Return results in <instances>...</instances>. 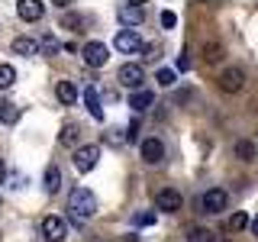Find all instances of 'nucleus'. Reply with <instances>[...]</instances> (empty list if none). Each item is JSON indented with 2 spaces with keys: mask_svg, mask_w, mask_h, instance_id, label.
Returning <instances> with one entry per match:
<instances>
[{
  "mask_svg": "<svg viewBox=\"0 0 258 242\" xmlns=\"http://www.w3.org/2000/svg\"><path fill=\"white\" fill-rule=\"evenodd\" d=\"M113 45H116L123 55H129V52H139V48H142V39H139L136 29H119L116 39H113Z\"/></svg>",
  "mask_w": 258,
  "mask_h": 242,
  "instance_id": "nucleus-10",
  "label": "nucleus"
},
{
  "mask_svg": "<svg viewBox=\"0 0 258 242\" xmlns=\"http://www.w3.org/2000/svg\"><path fill=\"white\" fill-rule=\"evenodd\" d=\"M232 152H236L239 161H255V158H258V145H255L252 139H236Z\"/></svg>",
  "mask_w": 258,
  "mask_h": 242,
  "instance_id": "nucleus-17",
  "label": "nucleus"
},
{
  "mask_svg": "<svg viewBox=\"0 0 258 242\" xmlns=\"http://www.w3.org/2000/svg\"><path fill=\"white\" fill-rule=\"evenodd\" d=\"M16 13H20V20H26V23H36V20H42L45 7L39 4V0H20V4H16Z\"/></svg>",
  "mask_w": 258,
  "mask_h": 242,
  "instance_id": "nucleus-12",
  "label": "nucleus"
},
{
  "mask_svg": "<svg viewBox=\"0 0 258 242\" xmlns=\"http://www.w3.org/2000/svg\"><path fill=\"white\" fill-rule=\"evenodd\" d=\"M216 242H232V239H216Z\"/></svg>",
  "mask_w": 258,
  "mask_h": 242,
  "instance_id": "nucleus-35",
  "label": "nucleus"
},
{
  "mask_svg": "<svg viewBox=\"0 0 258 242\" xmlns=\"http://www.w3.org/2000/svg\"><path fill=\"white\" fill-rule=\"evenodd\" d=\"M119 20H123L126 26H139L145 20V7L142 4H123L119 7Z\"/></svg>",
  "mask_w": 258,
  "mask_h": 242,
  "instance_id": "nucleus-13",
  "label": "nucleus"
},
{
  "mask_svg": "<svg viewBox=\"0 0 258 242\" xmlns=\"http://www.w3.org/2000/svg\"><path fill=\"white\" fill-rule=\"evenodd\" d=\"M39 48H42V52H48V55H55V52H58V42H55L52 36H42V42H39Z\"/></svg>",
  "mask_w": 258,
  "mask_h": 242,
  "instance_id": "nucleus-27",
  "label": "nucleus"
},
{
  "mask_svg": "<svg viewBox=\"0 0 258 242\" xmlns=\"http://www.w3.org/2000/svg\"><path fill=\"white\" fill-rule=\"evenodd\" d=\"M64 236H68V223L61 220V216H52L48 213L42 220V239L45 242H61Z\"/></svg>",
  "mask_w": 258,
  "mask_h": 242,
  "instance_id": "nucleus-9",
  "label": "nucleus"
},
{
  "mask_svg": "<svg viewBox=\"0 0 258 242\" xmlns=\"http://www.w3.org/2000/svg\"><path fill=\"white\" fill-rule=\"evenodd\" d=\"M190 100V91H177L174 94V103H187Z\"/></svg>",
  "mask_w": 258,
  "mask_h": 242,
  "instance_id": "nucleus-32",
  "label": "nucleus"
},
{
  "mask_svg": "<svg viewBox=\"0 0 258 242\" xmlns=\"http://www.w3.org/2000/svg\"><path fill=\"white\" fill-rule=\"evenodd\" d=\"M45 191L48 194H58L61 191V168L58 165H48L45 168Z\"/></svg>",
  "mask_w": 258,
  "mask_h": 242,
  "instance_id": "nucleus-20",
  "label": "nucleus"
},
{
  "mask_svg": "<svg viewBox=\"0 0 258 242\" xmlns=\"http://www.w3.org/2000/svg\"><path fill=\"white\" fill-rule=\"evenodd\" d=\"M58 142L64 145V149H78L81 145V126L78 123H64L61 133H58Z\"/></svg>",
  "mask_w": 258,
  "mask_h": 242,
  "instance_id": "nucleus-16",
  "label": "nucleus"
},
{
  "mask_svg": "<svg viewBox=\"0 0 258 242\" xmlns=\"http://www.w3.org/2000/svg\"><path fill=\"white\" fill-rule=\"evenodd\" d=\"M84 103H87V110H91V116H94V119H103L100 94H97V87H94V84H87V87H84Z\"/></svg>",
  "mask_w": 258,
  "mask_h": 242,
  "instance_id": "nucleus-19",
  "label": "nucleus"
},
{
  "mask_svg": "<svg viewBox=\"0 0 258 242\" xmlns=\"http://www.w3.org/2000/svg\"><path fill=\"white\" fill-rule=\"evenodd\" d=\"M4 177H7V165H4V158H0V184H4Z\"/></svg>",
  "mask_w": 258,
  "mask_h": 242,
  "instance_id": "nucleus-34",
  "label": "nucleus"
},
{
  "mask_svg": "<svg viewBox=\"0 0 258 242\" xmlns=\"http://www.w3.org/2000/svg\"><path fill=\"white\" fill-rule=\"evenodd\" d=\"M97 158H100V145H94V142L78 145L75 155H71V161H75V168H78V174L94 171V168H97Z\"/></svg>",
  "mask_w": 258,
  "mask_h": 242,
  "instance_id": "nucleus-4",
  "label": "nucleus"
},
{
  "mask_svg": "<svg viewBox=\"0 0 258 242\" xmlns=\"http://www.w3.org/2000/svg\"><path fill=\"white\" fill-rule=\"evenodd\" d=\"M116 78H119V84H123V87H129V91H142L145 68H142V65H136V62H126V65H119Z\"/></svg>",
  "mask_w": 258,
  "mask_h": 242,
  "instance_id": "nucleus-6",
  "label": "nucleus"
},
{
  "mask_svg": "<svg viewBox=\"0 0 258 242\" xmlns=\"http://www.w3.org/2000/svg\"><path fill=\"white\" fill-rule=\"evenodd\" d=\"M129 107H133L136 113H145L149 107H155V94L145 91V87H142V91H133V94H129Z\"/></svg>",
  "mask_w": 258,
  "mask_h": 242,
  "instance_id": "nucleus-14",
  "label": "nucleus"
},
{
  "mask_svg": "<svg viewBox=\"0 0 258 242\" xmlns=\"http://www.w3.org/2000/svg\"><path fill=\"white\" fill-rule=\"evenodd\" d=\"M123 136H126V142H136V139H139V126H136V123H129V126L123 129Z\"/></svg>",
  "mask_w": 258,
  "mask_h": 242,
  "instance_id": "nucleus-29",
  "label": "nucleus"
},
{
  "mask_svg": "<svg viewBox=\"0 0 258 242\" xmlns=\"http://www.w3.org/2000/svg\"><path fill=\"white\" fill-rule=\"evenodd\" d=\"M155 81H158L161 87H174V81H177V75H174L171 68H161L158 75H155Z\"/></svg>",
  "mask_w": 258,
  "mask_h": 242,
  "instance_id": "nucleus-25",
  "label": "nucleus"
},
{
  "mask_svg": "<svg viewBox=\"0 0 258 242\" xmlns=\"http://www.w3.org/2000/svg\"><path fill=\"white\" fill-rule=\"evenodd\" d=\"M139 155L145 165H161L165 161V142L158 139V136H145L139 142Z\"/></svg>",
  "mask_w": 258,
  "mask_h": 242,
  "instance_id": "nucleus-7",
  "label": "nucleus"
},
{
  "mask_svg": "<svg viewBox=\"0 0 258 242\" xmlns=\"http://www.w3.org/2000/svg\"><path fill=\"white\" fill-rule=\"evenodd\" d=\"M155 207L165 210V213H177V210L184 207V197L177 188H158L155 191Z\"/></svg>",
  "mask_w": 258,
  "mask_h": 242,
  "instance_id": "nucleus-8",
  "label": "nucleus"
},
{
  "mask_svg": "<svg viewBox=\"0 0 258 242\" xmlns=\"http://www.w3.org/2000/svg\"><path fill=\"white\" fill-rule=\"evenodd\" d=\"M13 81H16V68H13V65H7V62H0V91L13 87Z\"/></svg>",
  "mask_w": 258,
  "mask_h": 242,
  "instance_id": "nucleus-22",
  "label": "nucleus"
},
{
  "mask_svg": "<svg viewBox=\"0 0 258 242\" xmlns=\"http://www.w3.org/2000/svg\"><path fill=\"white\" fill-rule=\"evenodd\" d=\"M68 210H71V220L81 226L84 220H91L97 213V194L91 188H75L68 194Z\"/></svg>",
  "mask_w": 258,
  "mask_h": 242,
  "instance_id": "nucleus-1",
  "label": "nucleus"
},
{
  "mask_svg": "<svg viewBox=\"0 0 258 242\" xmlns=\"http://www.w3.org/2000/svg\"><path fill=\"white\" fill-rule=\"evenodd\" d=\"M226 207H229V194H226L223 188H210V191L200 194V213L216 216V213H223Z\"/></svg>",
  "mask_w": 258,
  "mask_h": 242,
  "instance_id": "nucleus-3",
  "label": "nucleus"
},
{
  "mask_svg": "<svg viewBox=\"0 0 258 242\" xmlns=\"http://www.w3.org/2000/svg\"><path fill=\"white\" fill-rule=\"evenodd\" d=\"M248 229H252V236H258V216H255L252 223H248Z\"/></svg>",
  "mask_w": 258,
  "mask_h": 242,
  "instance_id": "nucleus-33",
  "label": "nucleus"
},
{
  "mask_svg": "<svg viewBox=\"0 0 258 242\" xmlns=\"http://www.w3.org/2000/svg\"><path fill=\"white\" fill-rule=\"evenodd\" d=\"M81 58H84L87 68H103L110 62V48L100 39H91V42H84V48H81Z\"/></svg>",
  "mask_w": 258,
  "mask_h": 242,
  "instance_id": "nucleus-2",
  "label": "nucleus"
},
{
  "mask_svg": "<svg viewBox=\"0 0 258 242\" xmlns=\"http://www.w3.org/2000/svg\"><path fill=\"white\" fill-rule=\"evenodd\" d=\"M161 26H165V29H174L177 26V16L171 10H165V13H161Z\"/></svg>",
  "mask_w": 258,
  "mask_h": 242,
  "instance_id": "nucleus-28",
  "label": "nucleus"
},
{
  "mask_svg": "<svg viewBox=\"0 0 258 242\" xmlns=\"http://www.w3.org/2000/svg\"><path fill=\"white\" fill-rule=\"evenodd\" d=\"M187 242H216V239H213L210 229H204V226H194V229L187 232Z\"/></svg>",
  "mask_w": 258,
  "mask_h": 242,
  "instance_id": "nucleus-23",
  "label": "nucleus"
},
{
  "mask_svg": "<svg viewBox=\"0 0 258 242\" xmlns=\"http://www.w3.org/2000/svg\"><path fill=\"white\" fill-rule=\"evenodd\" d=\"M55 97H58L64 107L78 103V84H75V81H58V84H55Z\"/></svg>",
  "mask_w": 258,
  "mask_h": 242,
  "instance_id": "nucleus-15",
  "label": "nucleus"
},
{
  "mask_svg": "<svg viewBox=\"0 0 258 242\" xmlns=\"http://www.w3.org/2000/svg\"><path fill=\"white\" fill-rule=\"evenodd\" d=\"M10 48L16 55H23V58H26V55H36L39 52V42L36 39H29V36H16L13 42H10Z\"/></svg>",
  "mask_w": 258,
  "mask_h": 242,
  "instance_id": "nucleus-18",
  "label": "nucleus"
},
{
  "mask_svg": "<svg viewBox=\"0 0 258 242\" xmlns=\"http://www.w3.org/2000/svg\"><path fill=\"white\" fill-rule=\"evenodd\" d=\"M61 26H64V29H71V32H81V26H84V20H81V16H75V13H68V16L61 20Z\"/></svg>",
  "mask_w": 258,
  "mask_h": 242,
  "instance_id": "nucleus-26",
  "label": "nucleus"
},
{
  "mask_svg": "<svg viewBox=\"0 0 258 242\" xmlns=\"http://www.w3.org/2000/svg\"><path fill=\"white\" fill-rule=\"evenodd\" d=\"M216 84H220V91H223V94H239L242 87H245V71H242L239 65H229V68H223V71H220Z\"/></svg>",
  "mask_w": 258,
  "mask_h": 242,
  "instance_id": "nucleus-5",
  "label": "nucleus"
},
{
  "mask_svg": "<svg viewBox=\"0 0 258 242\" xmlns=\"http://www.w3.org/2000/svg\"><path fill=\"white\" fill-rule=\"evenodd\" d=\"M200 55H204L207 65H216V62H223L226 45L220 42V39H204V42H200Z\"/></svg>",
  "mask_w": 258,
  "mask_h": 242,
  "instance_id": "nucleus-11",
  "label": "nucleus"
},
{
  "mask_svg": "<svg viewBox=\"0 0 258 242\" xmlns=\"http://www.w3.org/2000/svg\"><path fill=\"white\" fill-rule=\"evenodd\" d=\"M142 52H145V58H149V62H155V58H158V45H145Z\"/></svg>",
  "mask_w": 258,
  "mask_h": 242,
  "instance_id": "nucleus-31",
  "label": "nucleus"
},
{
  "mask_svg": "<svg viewBox=\"0 0 258 242\" xmlns=\"http://www.w3.org/2000/svg\"><path fill=\"white\" fill-rule=\"evenodd\" d=\"M0 123H7V126L20 123V107L10 103V100H4V103H0Z\"/></svg>",
  "mask_w": 258,
  "mask_h": 242,
  "instance_id": "nucleus-21",
  "label": "nucleus"
},
{
  "mask_svg": "<svg viewBox=\"0 0 258 242\" xmlns=\"http://www.w3.org/2000/svg\"><path fill=\"white\" fill-rule=\"evenodd\" d=\"M155 223V213H136V226H152Z\"/></svg>",
  "mask_w": 258,
  "mask_h": 242,
  "instance_id": "nucleus-30",
  "label": "nucleus"
},
{
  "mask_svg": "<svg viewBox=\"0 0 258 242\" xmlns=\"http://www.w3.org/2000/svg\"><path fill=\"white\" fill-rule=\"evenodd\" d=\"M245 226H248V216L242 213V210H236V213L229 216V229H232V232H239V229H245Z\"/></svg>",
  "mask_w": 258,
  "mask_h": 242,
  "instance_id": "nucleus-24",
  "label": "nucleus"
}]
</instances>
